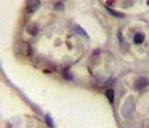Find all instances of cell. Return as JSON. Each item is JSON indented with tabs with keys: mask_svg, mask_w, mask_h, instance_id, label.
Here are the masks:
<instances>
[{
	"mask_svg": "<svg viewBox=\"0 0 149 128\" xmlns=\"http://www.w3.org/2000/svg\"><path fill=\"white\" fill-rule=\"evenodd\" d=\"M40 6V0H27V12L34 13Z\"/></svg>",
	"mask_w": 149,
	"mask_h": 128,
	"instance_id": "1",
	"label": "cell"
},
{
	"mask_svg": "<svg viewBox=\"0 0 149 128\" xmlns=\"http://www.w3.org/2000/svg\"><path fill=\"white\" fill-rule=\"evenodd\" d=\"M105 95H107V98L109 100V103H114V91H112V90H107V91H105Z\"/></svg>",
	"mask_w": 149,
	"mask_h": 128,
	"instance_id": "2",
	"label": "cell"
},
{
	"mask_svg": "<svg viewBox=\"0 0 149 128\" xmlns=\"http://www.w3.org/2000/svg\"><path fill=\"white\" fill-rule=\"evenodd\" d=\"M142 41H143V36H142V34H136V36H135V43H136V44L142 43Z\"/></svg>",
	"mask_w": 149,
	"mask_h": 128,
	"instance_id": "3",
	"label": "cell"
},
{
	"mask_svg": "<svg viewBox=\"0 0 149 128\" xmlns=\"http://www.w3.org/2000/svg\"><path fill=\"white\" fill-rule=\"evenodd\" d=\"M46 120H47V122H48V125H50V127H53V121H51V118L47 115V117H46Z\"/></svg>",
	"mask_w": 149,
	"mask_h": 128,
	"instance_id": "4",
	"label": "cell"
}]
</instances>
